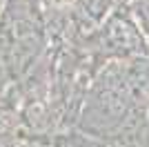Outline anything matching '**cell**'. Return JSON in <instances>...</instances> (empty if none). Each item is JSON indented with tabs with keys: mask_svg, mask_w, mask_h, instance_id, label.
Returning a JSON list of instances; mask_svg holds the SVG:
<instances>
[{
	"mask_svg": "<svg viewBox=\"0 0 149 147\" xmlns=\"http://www.w3.org/2000/svg\"><path fill=\"white\" fill-rule=\"evenodd\" d=\"M60 2H71V0H60Z\"/></svg>",
	"mask_w": 149,
	"mask_h": 147,
	"instance_id": "obj_1",
	"label": "cell"
}]
</instances>
